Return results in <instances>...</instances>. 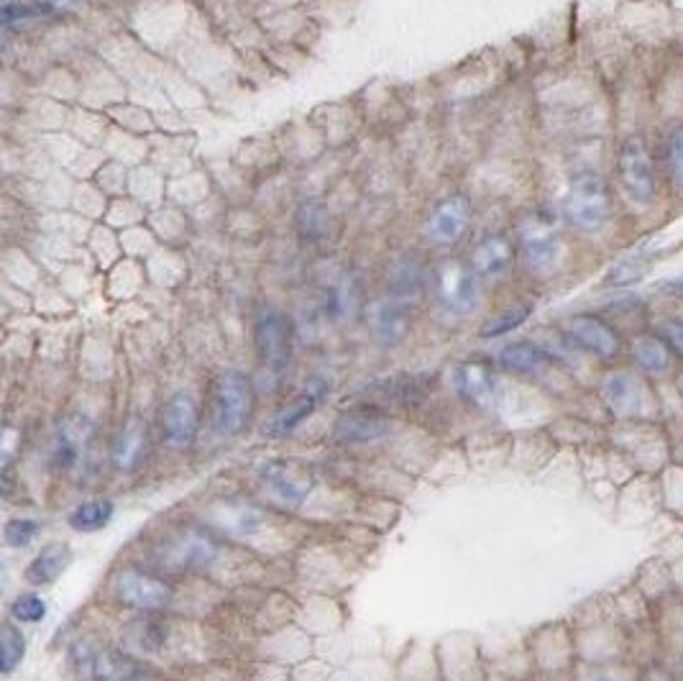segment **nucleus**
<instances>
[{
    "instance_id": "33",
    "label": "nucleus",
    "mask_w": 683,
    "mask_h": 681,
    "mask_svg": "<svg viewBox=\"0 0 683 681\" xmlns=\"http://www.w3.org/2000/svg\"><path fill=\"white\" fill-rule=\"evenodd\" d=\"M643 277V267H637L635 262H617L607 274L609 285H632Z\"/></svg>"
},
{
    "instance_id": "16",
    "label": "nucleus",
    "mask_w": 683,
    "mask_h": 681,
    "mask_svg": "<svg viewBox=\"0 0 683 681\" xmlns=\"http://www.w3.org/2000/svg\"><path fill=\"white\" fill-rule=\"evenodd\" d=\"M149 451V431L141 420H128L110 446V461L118 472H136Z\"/></svg>"
},
{
    "instance_id": "21",
    "label": "nucleus",
    "mask_w": 683,
    "mask_h": 681,
    "mask_svg": "<svg viewBox=\"0 0 683 681\" xmlns=\"http://www.w3.org/2000/svg\"><path fill=\"white\" fill-rule=\"evenodd\" d=\"M371 328L384 346L400 344L407 333V313L400 303H379L371 310Z\"/></svg>"
},
{
    "instance_id": "20",
    "label": "nucleus",
    "mask_w": 683,
    "mask_h": 681,
    "mask_svg": "<svg viewBox=\"0 0 683 681\" xmlns=\"http://www.w3.org/2000/svg\"><path fill=\"white\" fill-rule=\"evenodd\" d=\"M512 262V246L502 236H489L474 249L471 269L481 277H499Z\"/></svg>"
},
{
    "instance_id": "28",
    "label": "nucleus",
    "mask_w": 683,
    "mask_h": 681,
    "mask_svg": "<svg viewBox=\"0 0 683 681\" xmlns=\"http://www.w3.org/2000/svg\"><path fill=\"white\" fill-rule=\"evenodd\" d=\"M26 656V638L21 628L13 623H3L0 630V671L11 674Z\"/></svg>"
},
{
    "instance_id": "31",
    "label": "nucleus",
    "mask_w": 683,
    "mask_h": 681,
    "mask_svg": "<svg viewBox=\"0 0 683 681\" xmlns=\"http://www.w3.org/2000/svg\"><path fill=\"white\" fill-rule=\"evenodd\" d=\"M41 533V523L34 518H13L3 528V541L11 548H26Z\"/></svg>"
},
{
    "instance_id": "1",
    "label": "nucleus",
    "mask_w": 683,
    "mask_h": 681,
    "mask_svg": "<svg viewBox=\"0 0 683 681\" xmlns=\"http://www.w3.org/2000/svg\"><path fill=\"white\" fill-rule=\"evenodd\" d=\"M254 413V385L241 372H223L210 397V425L215 436L233 438L244 431Z\"/></svg>"
},
{
    "instance_id": "26",
    "label": "nucleus",
    "mask_w": 683,
    "mask_h": 681,
    "mask_svg": "<svg viewBox=\"0 0 683 681\" xmlns=\"http://www.w3.org/2000/svg\"><path fill=\"white\" fill-rule=\"evenodd\" d=\"M128 638H131V643H134L139 651L157 653L167 646L169 625L164 623V620H157V617H151V620H139V623H134L131 628H128Z\"/></svg>"
},
{
    "instance_id": "9",
    "label": "nucleus",
    "mask_w": 683,
    "mask_h": 681,
    "mask_svg": "<svg viewBox=\"0 0 683 681\" xmlns=\"http://www.w3.org/2000/svg\"><path fill=\"white\" fill-rule=\"evenodd\" d=\"M80 664L93 681H149V671L128 653L113 648H80Z\"/></svg>"
},
{
    "instance_id": "37",
    "label": "nucleus",
    "mask_w": 683,
    "mask_h": 681,
    "mask_svg": "<svg viewBox=\"0 0 683 681\" xmlns=\"http://www.w3.org/2000/svg\"><path fill=\"white\" fill-rule=\"evenodd\" d=\"M602 681H614V679H602Z\"/></svg>"
},
{
    "instance_id": "32",
    "label": "nucleus",
    "mask_w": 683,
    "mask_h": 681,
    "mask_svg": "<svg viewBox=\"0 0 683 681\" xmlns=\"http://www.w3.org/2000/svg\"><path fill=\"white\" fill-rule=\"evenodd\" d=\"M668 167H671L673 185L683 190V126H678L668 141Z\"/></svg>"
},
{
    "instance_id": "22",
    "label": "nucleus",
    "mask_w": 683,
    "mask_h": 681,
    "mask_svg": "<svg viewBox=\"0 0 683 681\" xmlns=\"http://www.w3.org/2000/svg\"><path fill=\"white\" fill-rule=\"evenodd\" d=\"M499 364H502L504 369H510V372L533 374L548 364V354H545L540 346L527 344V341H517V344L504 346V349L499 351Z\"/></svg>"
},
{
    "instance_id": "10",
    "label": "nucleus",
    "mask_w": 683,
    "mask_h": 681,
    "mask_svg": "<svg viewBox=\"0 0 683 681\" xmlns=\"http://www.w3.org/2000/svg\"><path fill=\"white\" fill-rule=\"evenodd\" d=\"M269 495L284 507H300L313 489V477L297 464H269L261 474Z\"/></svg>"
},
{
    "instance_id": "6",
    "label": "nucleus",
    "mask_w": 683,
    "mask_h": 681,
    "mask_svg": "<svg viewBox=\"0 0 683 681\" xmlns=\"http://www.w3.org/2000/svg\"><path fill=\"white\" fill-rule=\"evenodd\" d=\"M113 597L128 610L159 612L172 602V589L146 571L123 569L113 579Z\"/></svg>"
},
{
    "instance_id": "12",
    "label": "nucleus",
    "mask_w": 683,
    "mask_h": 681,
    "mask_svg": "<svg viewBox=\"0 0 683 681\" xmlns=\"http://www.w3.org/2000/svg\"><path fill=\"white\" fill-rule=\"evenodd\" d=\"M392 431V420L374 408L348 410L336 420V438L341 443H374L382 441Z\"/></svg>"
},
{
    "instance_id": "27",
    "label": "nucleus",
    "mask_w": 683,
    "mask_h": 681,
    "mask_svg": "<svg viewBox=\"0 0 683 681\" xmlns=\"http://www.w3.org/2000/svg\"><path fill=\"white\" fill-rule=\"evenodd\" d=\"M330 216L325 205L320 200H305L300 205V213H297V228H300L302 239L307 241H320L328 233Z\"/></svg>"
},
{
    "instance_id": "4",
    "label": "nucleus",
    "mask_w": 683,
    "mask_h": 681,
    "mask_svg": "<svg viewBox=\"0 0 683 681\" xmlns=\"http://www.w3.org/2000/svg\"><path fill=\"white\" fill-rule=\"evenodd\" d=\"M622 190L635 205H650L655 198V167L643 136H630L622 141L617 157Z\"/></svg>"
},
{
    "instance_id": "11",
    "label": "nucleus",
    "mask_w": 683,
    "mask_h": 681,
    "mask_svg": "<svg viewBox=\"0 0 683 681\" xmlns=\"http://www.w3.org/2000/svg\"><path fill=\"white\" fill-rule=\"evenodd\" d=\"M568 338L584 351L602 356V359H612L620 351V336L609 323H604L597 315H574L566 323Z\"/></svg>"
},
{
    "instance_id": "15",
    "label": "nucleus",
    "mask_w": 683,
    "mask_h": 681,
    "mask_svg": "<svg viewBox=\"0 0 683 681\" xmlns=\"http://www.w3.org/2000/svg\"><path fill=\"white\" fill-rule=\"evenodd\" d=\"M456 387L479 410H492L497 400V382L494 372L484 361H466L456 372Z\"/></svg>"
},
{
    "instance_id": "5",
    "label": "nucleus",
    "mask_w": 683,
    "mask_h": 681,
    "mask_svg": "<svg viewBox=\"0 0 683 681\" xmlns=\"http://www.w3.org/2000/svg\"><path fill=\"white\" fill-rule=\"evenodd\" d=\"M254 344L256 356L264 372L282 374L290 364L292 354V323L290 318L279 310L269 308L256 318L254 326Z\"/></svg>"
},
{
    "instance_id": "34",
    "label": "nucleus",
    "mask_w": 683,
    "mask_h": 681,
    "mask_svg": "<svg viewBox=\"0 0 683 681\" xmlns=\"http://www.w3.org/2000/svg\"><path fill=\"white\" fill-rule=\"evenodd\" d=\"M663 338H666V344L671 346L678 356H683V321L663 323Z\"/></svg>"
},
{
    "instance_id": "29",
    "label": "nucleus",
    "mask_w": 683,
    "mask_h": 681,
    "mask_svg": "<svg viewBox=\"0 0 683 681\" xmlns=\"http://www.w3.org/2000/svg\"><path fill=\"white\" fill-rule=\"evenodd\" d=\"M530 313H533L530 305H510V308H504L502 313H497L494 318H489V321L484 323L481 338H499L504 336V333L515 331V328H520L522 323L530 318Z\"/></svg>"
},
{
    "instance_id": "19",
    "label": "nucleus",
    "mask_w": 683,
    "mask_h": 681,
    "mask_svg": "<svg viewBox=\"0 0 683 681\" xmlns=\"http://www.w3.org/2000/svg\"><path fill=\"white\" fill-rule=\"evenodd\" d=\"M72 564V548L67 543H47L36 553V559L26 566V582L44 587L59 579Z\"/></svg>"
},
{
    "instance_id": "3",
    "label": "nucleus",
    "mask_w": 683,
    "mask_h": 681,
    "mask_svg": "<svg viewBox=\"0 0 683 681\" xmlns=\"http://www.w3.org/2000/svg\"><path fill=\"white\" fill-rule=\"evenodd\" d=\"M568 221L581 231H599L609 218L607 182L597 172H581L568 187L566 198Z\"/></svg>"
},
{
    "instance_id": "24",
    "label": "nucleus",
    "mask_w": 683,
    "mask_h": 681,
    "mask_svg": "<svg viewBox=\"0 0 683 681\" xmlns=\"http://www.w3.org/2000/svg\"><path fill=\"white\" fill-rule=\"evenodd\" d=\"M635 354L637 367L648 374H663L671 367V349L663 338L658 336H640L635 338Z\"/></svg>"
},
{
    "instance_id": "25",
    "label": "nucleus",
    "mask_w": 683,
    "mask_h": 681,
    "mask_svg": "<svg viewBox=\"0 0 683 681\" xmlns=\"http://www.w3.org/2000/svg\"><path fill=\"white\" fill-rule=\"evenodd\" d=\"M604 395L612 402V408L622 415L635 413L637 405H640V387H637V382L627 372H617L612 377H607Z\"/></svg>"
},
{
    "instance_id": "8",
    "label": "nucleus",
    "mask_w": 683,
    "mask_h": 681,
    "mask_svg": "<svg viewBox=\"0 0 683 681\" xmlns=\"http://www.w3.org/2000/svg\"><path fill=\"white\" fill-rule=\"evenodd\" d=\"M159 431H162V441L167 449L182 451L195 441L197 431H200V410H197L195 397L187 392H174L162 408V418H159Z\"/></svg>"
},
{
    "instance_id": "17",
    "label": "nucleus",
    "mask_w": 683,
    "mask_h": 681,
    "mask_svg": "<svg viewBox=\"0 0 683 681\" xmlns=\"http://www.w3.org/2000/svg\"><path fill=\"white\" fill-rule=\"evenodd\" d=\"M522 254H525L527 267L535 272H548L556 267L558 254H561V241L545 223H527L522 228Z\"/></svg>"
},
{
    "instance_id": "14",
    "label": "nucleus",
    "mask_w": 683,
    "mask_h": 681,
    "mask_svg": "<svg viewBox=\"0 0 683 681\" xmlns=\"http://www.w3.org/2000/svg\"><path fill=\"white\" fill-rule=\"evenodd\" d=\"M325 390H328V387H325V382H320V379L310 382V385L305 387V392H300L297 400H292L287 408L279 410V413L274 415L267 425H264V433H267L269 438L292 436V433H295L297 428H300V425L315 413V408H318L320 400H323Z\"/></svg>"
},
{
    "instance_id": "35",
    "label": "nucleus",
    "mask_w": 683,
    "mask_h": 681,
    "mask_svg": "<svg viewBox=\"0 0 683 681\" xmlns=\"http://www.w3.org/2000/svg\"><path fill=\"white\" fill-rule=\"evenodd\" d=\"M36 6L44 8V11H64V8H70L75 0H34Z\"/></svg>"
},
{
    "instance_id": "23",
    "label": "nucleus",
    "mask_w": 683,
    "mask_h": 681,
    "mask_svg": "<svg viewBox=\"0 0 683 681\" xmlns=\"http://www.w3.org/2000/svg\"><path fill=\"white\" fill-rule=\"evenodd\" d=\"M113 513H116L113 502L100 497V500H90L77 505L70 513V518H67V523H70V528L77 530V533H98V530H103L105 525L113 520Z\"/></svg>"
},
{
    "instance_id": "18",
    "label": "nucleus",
    "mask_w": 683,
    "mask_h": 681,
    "mask_svg": "<svg viewBox=\"0 0 683 681\" xmlns=\"http://www.w3.org/2000/svg\"><path fill=\"white\" fill-rule=\"evenodd\" d=\"M466 223H469V208L461 198H451L440 203L428 221L430 239L438 244H453L464 236Z\"/></svg>"
},
{
    "instance_id": "36",
    "label": "nucleus",
    "mask_w": 683,
    "mask_h": 681,
    "mask_svg": "<svg viewBox=\"0 0 683 681\" xmlns=\"http://www.w3.org/2000/svg\"><path fill=\"white\" fill-rule=\"evenodd\" d=\"M643 681H673V676L660 666H650V669H645Z\"/></svg>"
},
{
    "instance_id": "7",
    "label": "nucleus",
    "mask_w": 683,
    "mask_h": 681,
    "mask_svg": "<svg viewBox=\"0 0 683 681\" xmlns=\"http://www.w3.org/2000/svg\"><path fill=\"white\" fill-rule=\"evenodd\" d=\"M93 420L85 415H67L59 420L52 436V464L57 472H75L85 464L93 446Z\"/></svg>"
},
{
    "instance_id": "30",
    "label": "nucleus",
    "mask_w": 683,
    "mask_h": 681,
    "mask_svg": "<svg viewBox=\"0 0 683 681\" xmlns=\"http://www.w3.org/2000/svg\"><path fill=\"white\" fill-rule=\"evenodd\" d=\"M11 615H13V620H18V623H29V625L41 623V620L47 617V602H44V597L36 592L18 594L11 605Z\"/></svg>"
},
{
    "instance_id": "2",
    "label": "nucleus",
    "mask_w": 683,
    "mask_h": 681,
    "mask_svg": "<svg viewBox=\"0 0 683 681\" xmlns=\"http://www.w3.org/2000/svg\"><path fill=\"white\" fill-rule=\"evenodd\" d=\"M218 556L213 538L197 525H180L169 530L167 538L151 551V564L164 574H187V571L205 569Z\"/></svg>"
},
{
    "instance_id": "13",
    "label": "nucleus",
    "mask_w": 683,
    "mask_h": 681,
    "mask_svg": "<svg viewBox=\"0 0 683 681\" xmlns=\"http://www.w3.org/2000/svg\"><path fill=\"white\" fill-rule=\"evenodd\" d=\"M438 295L443 305L456 313H466L479 300V287H476V272L458 262H448L438 274Z\"/></svg>"
}]
</instances>
